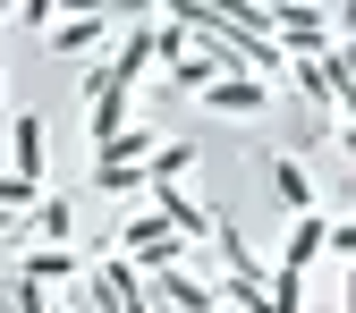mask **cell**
I'll return each instance as SVG.
<instances>
[{
    "label": "cell",
    "instance_id": "obj_5",
    "mask_svg": "<svg viewBox=\"0 0 356 313\" xmlns=\"http://www.w3.org/2000/svg\"><path fill=\"white\" fill-rule=\"evenodd\" d=\"M263 102H272V85H254V76H212L204 85V110H229V119H254Z\"/></svg>",
    "mask_w": 356,
    "mask_h": 313
},
{
    "label": "cell",
    "instance_id": "obj_2",
    "mask_svg": "<svg viewBox=\"0 0 356 313\" xmlns=\"http://www.w3.org/2000/svg\"><path fill=\"white\" fill-rule=\"evenodd\" d=\"M127 102H136V94H127V85L111 76V68H94V76H85V136H119V127H127Z\"/></svg>",
    "mask_w": 356,
    "mask_h": 313
},
{
    "label": "cell",
    "instance_id": "obj_4",
    "mask_svg": "<svg viewBox=\"0 0 356 313\" xmlns=\"http://www.w3.org/2000/svg\"><path fill=\"white\" fill-rule=\"evenodd\" d=\"M111 26H119L111 9H85V17H51V34H42V51H60V60H76V51H94V42H102Z\"/></svg>",
    "mask_w": 356,
    "mask_h": 313
},
{
    "label": "cell",
    "instance_id": "obj_10",
    "mask_svg": "<svg viewBox=\"0 0 356 313\" xmlns=\"http://www.w3.org/2000/svg\"><path fill=\"white\" fill-rule=\"evenodd\" d=\"M0 313H42V288H26V280H9V296H0Z\"/></svg>",
    "mask_w": 356,
    "mask_h": 313
},
{
    "label": "cell",
    "instance_id": "obj_8",
    "mask_svg": "<svg viewBox=\"0 0 356 313\" xmlns=\"http://www.w3.org/2000/svg\"><path fill=\"white\" fill-rule=\"evenodd\" d=\"M272 195H280V212H314V178H305V161H272Z\"/></svg>",
    "mask_w": 356,
    "mask_h": 313
},
{
    "label": "cell",
    "instance_id": "obj_3",
    "mask_svg": "<svg viewBox=\"0 0 356 313\" xmlns=\"http://www.w3.org/2000/svg\"><path fill=\"white\" fill-rule=\"evenodd\" d=\"M331 254V212H297V229H289V246H280V262H272V271H314V262Z\"/></svg>",
    "mask_w": 356,
    "mask_h": 313
},
{
    "label": "cell",
    "instance_id": "obj_9",
    "mask_svg": "<svg viewBox=\"0 0 356 313\" xmlns=\"http://www.w3.org/2000/svg\"><path fill=\"white\" fill-rule=\"evenodd\" d=\"M94 187H102V195H119V203H127V195H145V169H94Z\"/></svg>",
    "mask_w": 356,
    "mask_h": 313
},
{
    "label": "cell",
    "instance_id": "obj_12",
    "mask_svg": "<svg viewBox=\"0 0 356 313\" xmlns=\"http://www.w3.org/2000/svg\"><path fill=\"white\" fill-rule=\"evenodd\" d=\"M0 94H9V85H0Z\"/></svg>",
    "mask_w": 356,
    "mask_h": 313
},
{
    "label": "cell",
    "instance_id": "obj_11",
    "mask_svg": "<svg viewBox=\"0 0 356 313\" xmlns=\"http://www.w3.org/2000/svg\"><path fill=\"white\" fill-rule=\"evenodd\" d=\"M0 237H17V212H0Z\"/></svg>",
    "mask_w": 356,
    "mask_h": 313
},
{
    "label": "cell",
    "instance_id": "obj_7",
    "mask_svg": "<svg viewBox=\"0 0 356 313\" xmlns=\"http://www.w3.org/2000/svg\"><path fill=\"white\" fill-rule=\"evenodd\" d=\"M76 271H85V262H76L68 246H42V254L17 262V280H26V288H60V280H76Z\"/></svg>",
    "mask_w": 356,
    "mask_h": 313
},
{
    "label": "cell",
    "instance_id": "obj_6",
    "mask_svg": "<svg viewBox=\"0 0 356 313\" xmlns=\"http://www.w3.org/2000/svg\"><path fill=\"white\" fill-rule=\"evenodd\" d=\"M9 153H17V178H26V187H42V119L34 110L9 119Z\"/></svg>",
    "mask_w": 356,
    "mask_h": 313
},
{
    "label": "cell",
    "instance_id": "obj_1",
    "mask_svg": "<svg viewBox=\"0 0 356 313\" xmlns=\"http://www.w3.org/2000/svg\"><path fill=\"white\" fill-rule=\"evenodd\" d=\"M178 254H187V246H178V237L161 229L153 212H127V220H119V262H145V271H170Z\"/></svg>",
    "mask_w": 356,
    "mask_h": 313
}]
</instances>
